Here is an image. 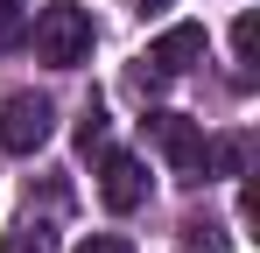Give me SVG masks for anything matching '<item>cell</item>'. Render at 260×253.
Segmentation results:
<instances>
[{
	"instance_id": "1",
	"label": "cell",
	"mask_w": 260,
	"mask_h": 253,
	"mask_svg": "<svg viewBox=\"0 0 260 253\" xmlns=\"http://www.w3.org/2000/svg\"><path fill=\"white\" fill-rule=\"evenodd\" d=\"M28 42H36V56H43L49 71H78L91 56V14L78 0H49V7H36V21H28Z\"/></svg>"
},
{
	"instance_id": "2",
	"label": "cell",
	"mask_w": 260,
	"mask_h": 253,
	"mask_svg": "<svg viewBox=\"0 0 260 253\" xmlns=\"http://www.w3.org/2000/svg\"><path fill=\"white\" fill-rule=\"evenodd\" d=\"M148 141L162 148V162H169L176 183H204V126L183 120V113H148Z\"/></svg>"
},
{
	"instance_id": "3",
	"label": "cell",
	"mask_w": 260,
	"mask_h": 253,
	"mask_svg": "<svg viewBox=\"0 0 260 253\" xmlns=\"http://www.w3.org/2000/svg\"><path fill=\"white\" fill-rule=\"evenodd\" d=\"M49 126H56V106H49L43 91H14V99L0 106V148H7V155H36L49 141Z\"/></svg>"
},
{
	"instance_id": "4",
	"label": "cell",
	"mask_w": 260,
	"mask_h": 253,
	"mask_svg": "<svg viewBox=\"0 0 260 253\" xmlns=\"http://www.w3.org/2000/svg\"><path fill=\"white\" fill-rule=\"evenodd\" d=\"M99 197H106V211H141L148 204V169H141V155L106 148V162H99Z\"/></svg>"
},
{
	"instance_id": "5",
	"label": "cell",
	"mask_w": 260,
	"mask_h": 253,
	"mask_svg": "<svg viewBox=\"0 0 260 253\" xmlns=\"http://www.w3.org/2000/svg\"><path fill=\"white\" fill-rule=\"evenodd\" d=\"M155 78H183L190 64H204V28L197 21H176V28H162V36L148 42V56H141Z\"/></svg>"
},
{
	"instance_id": "6",
	"label": "cell",
	"mask_w": 260,
	"mask_h": 253,
	"mask_svg": "<svg viewBox=\"0 0 260 253\" xmlns=\"http://www.w3.org/2000/svg\"><path fill=\"white\" fill-rule=\"evenodd\" d=\"M204 169H211V176H239V169H246V141H239V134H211V141H204Z\"/></svg>"
},
{
	"instance_id": "7",
	"label": "cell",
	"mask_w": 260,
	"mask_h": 253,
	"mask_svg": "<svg viewBox=\"0 0 260 253\" xmlns=\"http://www.w3.org/2000/svg\"><path fill=\"white\" fill-rule=\"evenodd\" d=\"M0 253H56V232H49L43 218H21V225L0 239Z\"/></svg>"
},
{
	"instance_id": "8",
	"label": "cell",
	"mask_w": 260,
	"mask_h": 253,
	"mask_svg": "<svg viewBox=\"0 0 260 253\" xmlns=\"http://www.w3.org/2000/svg\"><path fill=\"white\" fill-rule=\"evenodd\" d=\"M78 148H85V155L106 148V113H99V106H85V120H78Z\"/></svg>"
},
{
	"instance_id": "9",
	"label": "cell",
	"mask_w": 260,
	"mask_h": 253,
	"mask_svg": "<svg viewBox=\"0 0 260 253\" xmlns=\"http://www.w3.org/2000/svg\"><path fill=\"white\" fill-rule=\"evenodd\" d=\"M253 42H260V21H253V14H239V21H232V56L253 64Z\"/></svg>"
},
{
	"instance_id": "10",
	"label": "cell",
	"mask_w": 260,
	"mask_h": 253,
	"mask_svg": "<svg viewBox=\"0 0 260 253\" xmlns=\"http://www.w3.org/2000/svg\"><path fill=\"white\" fill-rule=\"evenodd\" d=\"M78 253H134V239H120V232H91V239H78Z\"/></svg>"
},
{
	"instance_id": "11",
	"label": "cell",
	"mask_w": 260,
	"mask_h": 253,
	"mask_svg": "<svg viewBox=\"0 0 260 253\" xmlns=\"http://www.w3.org/2000/svg\"><path fill=\"white\" fill-rule=\"evenodd\" d=\"M21 42V28H14V7H0V49H14Z\"/></svg>"
},
{
	"instance_id": "12",
	"label": "cell",
	"mask_w": 260,
	"mask_h": 253,
	"mask_svg": "<svg viewBox=\"0 0 260 253\" xmlns=\"http://www.w3.org/2000/svg\"><path fill=\"white\" fill-rule=\"evenodd\" d=\"M0 7H21V0H0Z\"/></svg>"
},
{
	"instance_id": "13",
	"label": "cell",
	"mask_w": 260,
	"mask_h": 253,
	"mask_svg": "<svg viewBox=\"0 0 260 253\" xmlns=\"http://www.w3.org/2000/svg\"><path fill=\"white\" fill-rule=\"evenodd\" d=\"M148 7H169V0H148Z\"/></svg>"
}]
</instances>
